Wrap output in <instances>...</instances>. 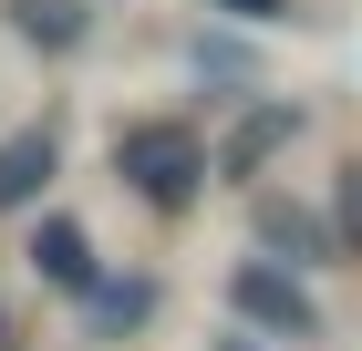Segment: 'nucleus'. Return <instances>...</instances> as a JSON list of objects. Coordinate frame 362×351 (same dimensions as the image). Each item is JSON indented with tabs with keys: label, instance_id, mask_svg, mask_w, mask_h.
Returning a JSON list of instances; mask_svg holds the SVG:
<instances>
[{
	"label": "nucleus",
	"instance_id": "obj_1",
	"mask_svg": "<svg viewBox=\"0 0 362 351\" xmlns=\"http://www.w3.org/2000/svg\"><path fill=\"white\" fill-rule=\"evenodd\" d=\"M114 176L145 196V207H197V186H207V145H197V124H166V114H145V124H124L114 135Z\"/></svg>",
	"mask_w": 362,
	"mask_h": 351
},
{
	"label": "nucleus",
	"instance_id": "obj_2",
	"mask_svg": "<svg viewBox=\"0 0 362 351\" xmlns=\"http://www.w3.org/2000/svg\"><path fill=\"white\" fill-rule=\"evenodd\" d=\"M228 299H238L259 331H279V341H310V290L290 269H269V258H249V269L228 279Z\"/></svg>",
	"mask_w": 362,
	"mask_h": 351
},
{
	"label": "nucleus",
	"instance_id": "obj_3",
	"mask_svg": "<svg viewBox=\"0 0 362 351\" xmlns=\"http://www.w3.org/2000/svg\"><path fill=\"white\" fill-rule=\"evenodd\" d=\"M31 269L52 279V290H93V238L73 217H42V227H31Z\"/></svg>",
	"mask_w": 362,
	"mask_h": 351
},
{
	"label": "nucleus",
	"instance_id": "obj_4",
	"mask_svg": "<svg viewBox=\"0 0 362 351\" xmlns=\"http://www.w3.org/2000/svg\"><path fill=\"white\" fill-rule=\"evenodd\" d=\"M52 165H62V145L42 135V124H31V135H11V145H0V207H31V196L52 186Z\"/></svg>",
	"mask_w": 362,
	"mask_h": 351
},
{
	"label": "nucleus",
	"instance_id": "obj_5",
	"mask_svg": "<svg viewBox=\"0 0 362 351\" xmlns=\"http://www.w3.org/2000/svg\"><path fill=\"white\" fill-rule=\"evenodd\" d=\"M290 135H300V114H290V104H259L249 124L228 135V155H218V176H259V165H269V155H279V145H290Z\"/></svg>",
	"mask_w": 362,
	"mask_h": 351
},
{
	"label": "nucleus",
	"instance_id": "obj_6",
	"mask_svg": "<svg viewBox=\"0 0 362 351\" xmlns=\"http://www.w3.org/2000/svg\"><path fill=\"white\" fill-rule=\"evenodd\" d=\"M259 238L290 248V269H310V258H321V227H310L300 207H279V196H259Z\"/></svg>",
	"mask_w": 362,
	"mask_h": 351
},
{
	"label": "nucleus",
	"instance_id": "obj_7",
	"mask_svg": "<svg viewBox=\"0 0 362 351\" xmlns=\"http://www.w3.org/2000/svg\"><path fill=\"white\" fill-rule=\"evenodd\" d=\"M21 31L52 42V52H73V42H83V0H21Z\"/></svg>",
	"mask_w": 362,
	"mask_h": 351
},
{
	"label": "nucleus",
	"instance_id": "obj_8",
	"mask_svg": "<svg viewBox=\"0 0 362 351\" xmlns=\"http://www.w3.org/2000/svg\"><path fill=\"white\" fill-rule=\"evenodd\" d=\"M83 299H93V310H104L114 331H124V321H145V310H156V290H145V279H124V290H104V279H93Z\"/></svg>",
	"mask_w": 362,
	"mask_h": 351
},
{
	"label": "nucleus",
	"instance_id": "obj_9",
	"mask_svg": "<svg viewBox=\"0 0 362 351\" xmlns=\"http://www.w3.org/2000/svg\"><path fill=\"white\" fill-rule=\"evenodd\" d=\"M341 258H362V165H341Z\"/></svg>",
	"mask_w": 362,
	"mask_h": 351
},
{
	"label": "nucleus",
	"instance_id": "obj_10",
	"mask_svg": "<svg viewBox=\"0 0 362 351\" xmlns=\"http://www.w3.org/2000/svg\"><path fill=\"white\" fill-rule=\"evenodd\" d=\"M207 11H228V21H279L290 0H207Z\"/></svg>",
	"mask_w": 362,
	"mask_h": 351
},
{
	"label": "nucleus",
	"instance_id": "obj_11",
	"mask_svg": "<svg viewBox=\"0 0 362 351\" xmlns=\"http://www.w3.org/2000/svg\"><path fill=\"white\" fill-rule=\"evenodd\" d=\"M218 351H259V341H218Z\"/></svg>",
	"mask_w": 362,
	"mask_h": 351
},
{
	"label": "nucleus",
	"instance_id": "obj_12",
	"mask_svg": "<svg viewBox=\"0 0 362 351\" xmlns=\"http://www.w3.org/2000/svg\"><path fill=\"white\" fill-rule=\"evenodd\" d=\"M0 351H11V321H0Z\"/></svg>",
	"mask_w": 362,
	"mask_h": 351
}]
</instances>
